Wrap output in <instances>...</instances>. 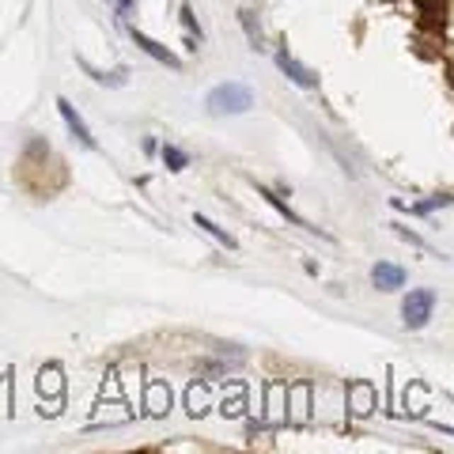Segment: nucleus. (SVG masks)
I'll list each match as a JSON object with an SVG mask.
<instances>
[{
  "instance_id": "nucleus-1",
  "label": "nucleus",
  "mask_w": 454,
  "mask_h": 454,
  "mask_svg": "<svg viewBox=\"0 0 454 454\" xmlns=\"http://www.w3.org/2000/svg\"><path fill=\"white\" fill-rule=\"evenodd\" d=\"M205 106H208V114H216V118H224V114H246V110L254 106V91H250L246 84L227 80V84H220V87L208 91Z\"/></svg>"
},
{
  "instance_id": "nucleus-2",
  "label": "nucleus",
  "mask_w": 454,
  "mask_h": 454,
  "mask_svg": "<svg viewBox=\"0 0 454 454\" xmlns=\"http://www.w3.org/2000/svg\"><path fill=\"white\" fill-rule=\"evenodd\" d=\"M431 311H436V292H431V288H416V292H409L405 303H402V322L409 329H420L431 318Z\"/></svg>"
},
{
  "instance_id": "nucleus-3",
  "label": "nucleus",
  "mask_w": 454,
  "mask_h": 454,
  "mask_svg": "<svg viewBox=\"0 0 454 454\" xmlns=\"http://www.w3.org/2000/svg\"><path fill=\"white\" fill-rule=\"evenodd\" d=\"M276 69H280V72H284L292 84H299V87H318V76H314L311 69H307V64H299V61H295L288 50H280V53H276Z\"/></svg>"
},
{
  "instance_id": "nucleus-4",
  "label": "nucleus",
  "mask_w": 454,
  "mask_h": 454,
  "mask_svg": "<svg viewBox=\"0 0 454 454\" xmlns=\"http://www.w3.org/2000/svg\"><path fill=\"white\" fill-rule=\"evenodd\" d=\"M57 110H61V118H64V125H69V132L84 144V148H98L95 137H91V129H87V121L76 114V106L69 103V98H57Z\"/></svg>"
},
{
  "instance_id": "nucleus-5",
  "label": "nucleus",
  "mask_w": 454,
  "mask_h": 454,
  "mask_svg": "<svg viewBox=\"0 0 454 454\" xmlns=\"http://www.w3.org/2000/svg\"><path fill=\"white\" fill-rule=\"evenodd\" d=\"M132 42H137V46H140L144 53H148V57H152V61H159V64H167V69H174V72H178V69H182V57H174V53H171L167 46H159V42H156V38H148V35H140V30H132Z\"/></svg>"
},
{
  "instance_id": "nucleus-6",
  "label": "nucleus",
  "mask_w": 454,
  "mask_h": 454,
  "mask_svg": "<svg viewBox=\"0 0 454 454\" xmlns=\"http://www.w3.org/2000/svg\"><path fill=\"white\" fill-rule=\"evenodd\" d=\"M371 284L382 288V292H394V288L405 284V269H402V265H390V261H379L371 269Z\"/></svg>"
},
{
  "instance_id": "nucleus-7",
  "label": "nucleus",
  "mask_w": 454,
  "mask_h": 454,
  "mask_svg": "<svg viewBox=\"0 0 454 454\" xmlns=\"http://www.w3.org/2000/svg\"><path fill=\"white\" fill-rule=\"evenodd\" d=\"M193 224H197V227H201V231H208V235H212V239L220 242V246H227V250H235V239H231V235H227V231H224V227H216V224H212V220H208V216H193Z\"/></svg>"
},
{
  "instance_id": "nucleus-8",
  "label": "nucleus",
  "mask_w": 454,
  "mask_h": 454,
  "mask_svg": "<svg viewBox=\"0 0 454 454\" xmlns=\"http://www.w3.org/2000/svg\"><path fill=\"white\" fill-rule=\"evenodd\" d=\"M239 23H242V30H246L250 46L261 50V27H258V19H254V12H246V8H242V12H239Z\"/></svg>"
},
{
  "instance_id": "nucleus-9",
  "label": "nucleus",
  "mask_w": 454,
  "mask_h": 454,
  "mask_svg": "<svg viewBox=\"0 0 454 454\" xmlns=\"http://www.w3.org/2000/svg\"><path fill=\"white\" fill-rule=\"evenodd\" d=\"M163 163H167L171 171H186L190 167V156H186L182 148H174V144H167V148H163Z\"/></svg>"
},
{
  "instance_id": "nucleus-10",
  "label": "nucleus",
  "mask_w": 454,
  "mask_h": 454,
  "mask_svg": "<svg viewBox=\"0 0 454 454\" xmlns=\"http://www.w3.org/2000/svg\"><path fill=\"white\" fill-rule=\"evenodd\" d=\"M38 386H42V390H50V394H57L61 390V371L46 368V371H42V379H38Z\"/></svg>"
},
{
  "instance_id": "nucleus-11",
  "label": "nucleus",
  "mask_w": 454,
  "mask_h": 454,
  "mask_svg": "<svg viewBox=\"0 0 454 454\" xmlns=\"http://www.w3.org/2000/svg\"><path fill=\"white\" fill-rule=\"evenodd\" d=\"M352 397H356V413H371V386H352Z\"/></svg>"
},
{
  "instance_id": "nucleus-12",
  "label": "nucleus",
  "mask_w": 454,
  "mask_h": 454,
  "mask_svg": "<svg viewBox=\"0 0 454 454\" xmlns=\"http://www.w3.org/2000/svg\"><path fill=\"white\" fill-rule=\"evenodd\" d=\"M447 205H450V197L443 193V197H431V201H424V205H413V212L424 216V212H436V208H447Z\"/></svg>"
},
{
  "instance_id": "nucleus-13",
  "label": "nucleus",
  "mask_w": 454,
  "mask_h": 454,
  "mask_svg": "<svg viewBox=\"0 0 454 454\" xmlns=\"http://www.w3.org/2000/svg\"><path fill=\"white\" fill-rule=\"evenodd\" d=\"M416 8H420V12H424L428 19H443V0H416Z\"/></svg>"
},
{
  "instance_id": "nucleus-14",
  "label": "nucleus",
  "mask_w": 454,
  "mask_h": 454,
  "mask_svg": "<svg viewBox=\"0 0 454 454\" xmlns=\"http://www.w3.org/2000/svg\"><path fill=\"white\" fill-rule=\"evenodd\" d=\"M182 23L190 35H197V42H201V27H197V19H193V8H182Z\"/></svg>"
},
{
  "instance_id": "nucleus-15",
  "label": "nucleus",
  "mask_w": 454,
  "mask_h": 454,
  "mask_svg": "<svg viewBox=\"0 0 454 454\" xmlns=\"http://www.w3.org/2000/svg\"><path fill=\"white\" fill-rule=\"evenodd\" d=\"M163 402H171V394H163L159 386H152V413H159V405Z\"/></svg>"
},
{
  "instance_id": "nucleus-16",
  "label": "nucleus",
  "mask_w": 454,
  "mask_h": 454,
  "mask_svg": "<svg viewBox=\"0 0 454 454\" xmlns=\"http://www.w3.org/2000/svg\"><path fill=\"white\" fill-rule=\"evenodd\" d=\"M114 8H118V19H129V12H132V0H114Z\"/></svg>"
}]
</instances>
